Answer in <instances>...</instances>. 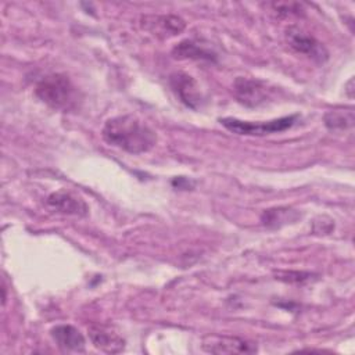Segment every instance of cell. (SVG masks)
Returning a JSON list of instances; mask_svg holds the SVG:
<instances>
[{
    "mask_svg": "<svg viewBox=\"0 0 355 355\" xmlns=\"http://www.w3.org/2000/svg\"><path fill=\"white\" fill-rule=\"evenodd\" d=\"M103 139L129 154H143L157 144V133L132 115L110 118L101 130Z\"/></svg>",
    "mask_w": 355,
    "mask_h": 355,
    "instance_id": "cell-1",
    "label": "cell"
},
{
    "mask_svg": "<svg viewBox=\"0 0 355 355\" xmlns=\"http://www.w3.org/2000/svg\"><path fill=\"white\" fill-rule=\"evenodd\" d=\"M36 97L58 111H73L78 108L80 97L78 89L68 76L61 73H50L43 76L35 89Z\"/></svg>",
    "mask_w": 355,
    "mask_h": 355,
    "instance_id": "cell-2",
    "label": "cell"
},
{
    "mask_svg": "<svg viewBox=\"0 0 355 355\" xmlns=\"http://www.w3.org/2000/svg\"><path fill=\"white\" fill-rule=\"evenodd\" d=\"M298 115H288L276 118L272 121L265 122H248V121H240L237 118H220L219 122L230 132L236 135H245V136H263V135H272L277 132H283L286 129H290Z\"/></svg>",
    "mask_w": 355,
    "mask_h": 355,
    "instance_id": "cell-3",
    "label": "cell"
},
{
    "mask_svg": "<svg viewBox=\"0 0 355 355\" xmlns=\"http://www.w3.org/2000/svg\"><path fill=\"white\" fill-rule=\"evenodd\" d=\"M201 348L209 354H254L258 347L254 341L236 337V336H207L202 340Z\"/></svg>",
    "mask_w": 355,
    "mask_h": 355,
    "instance_id": "cell-4",
    "label": "cell"
},
{
    "mask_svg": "<svg viewBox=\"0 0 355 355\" xmlns=\"http://www.w3.org/2000/svg\"><path fill=\"white\" fill-rule=\"evenodd\" d=\"M286 37L290 47L297 53L304 54L319 64H323L324 61H327L329 51L326 50V47L313 36L304 32L302 29L297 26H291L287 29Z\"/></svg>",
    "mask_w": 355,
    "mask_h": 355,
    "instance_id": "cell-5",
    "label": "cell"
},
{
    "mask_svg": "<svg viewBox=\"0 0 355 355\" xmlns=\"http://www.w3.org/2000/svg\"><path fill=\"white\" fill-rule=\"evenodd\" d=\"M233 93L243 105L258 107L269 98L270 90L262 80L239 76L233 82Z\"/></svg>",
    "mask_w": 355,
    "mask_h": 355,
    "instance_id": "cell-6",
    "label": "cell"
},
{
    "mask_svg": "<svg viewBox=\"0 0 355 355\" xmlns=\"http://www.w3.org/2000/svg\"><path fill=\"white\" fill-rule=\"evenodd\" d=\"M169 86L176 97L189 108L198 110L202 104V94L196 79L184 72H173L169 75Z\"/></svg>",
    "mask_w": 355,
    "mask_h": 355,
    "instance_id": "cell-7",
    "label": "cell"
},
{
    "mask_svg": "<svg viewBox=\"0 0 355 355\" xmlns=\"http://www.w3.org/2000/svg\"><path fill=\"white\" fill-rule=\"evenodd\" d=\"M186 22L178 15H146L141 18V28L158 37H171L179 35Z\"/></svg>",
    "mask_w": 355,
    "mask_h": 355,
    "instance_id": "cell-8",
    "label": "cell"
},
{
    "mask_svg": "<svg viewBox=\"0 0 355 355\" xmlns=\"http://www.w3.org/2000/svg\"><path fill=\"white\" fill-rule=\"evenodd\" d=\"M47 205L53 211L64 215L86 216L89 212V207L85 200L68 190H58L51 193L47 197Z\"/></svg>",
    "mask_w": 355,
    "mask_h": 355,
    "instance_id": "cell-9",
    "label": "cell"
},
{
    "mask_svg": "<svg viewBox=\"0 0 355 355\" xmlns=\"http://www.w3.org/2000/svg\"><path fill=\"white\" fill-rule=\"evenodd\" d=\"M87 331L92 344L105 354H119L125 349V340L108 326L93 324Z\"/></svg>",
    "mask_w": 355,
    "mask_h": 355,
    "instance_id": "cell-10",
    "label": "cell"
},
{
    "mask_svg": "<svg viewBox=\"0 0 355 355\" xmlns=\"http://www.w3.org/2000/svg\"><path fill=\"white\" fill-rule=\"evenodd\" d=\"M50 334L64 352H85V337L76 327L71 324H57L50 330Z\"/></svg>",
    "mask_w": 355,
    "mask_h": 355,
    "instance_id": "cell-11",
    "label": "cell"
},
{
    "mask_svg": "<svg viewBox=\"0 0 355 355\" xmlns=\"http://www.w3.org/2000/svg\"><path fill=\"white\" fill-rule=\"evenodd\" d=\"M301 214L297 209H293L290 207H275L265 209L261 215V222L266 227L277 229L288 223H294L300 219Z\"/></svg>",
    "mask_w": 355,
    "mask_h": 355,
    "instance_id": "cell-12",
    "label": "cell"
},
{
    "mask_svg": "<svg viewBox=\"0 0 355 355\" xmlns=\"http://www.w3.org/2000/svg\"><path fill=\"white\" fill-rule=\"evenodd\" d=\"M172 54L175 58H190V60H205V61H216V54L214 51L207 50L193 40H183L178 46L173 47Z\"/></svg>",
    "mask_w": 355,
    "mask_h": 355,
    "instance_id": "cell-13",
    "label": "cell"
},
{
    "mask_svg": "<svg viewBox=\"0 0 355 355\" xmlns=\"http://www.w3.org/2000/svg\"><path fill=\"white\" fill-rule=\"evenodd\" d=\"M324 126L329 130H347L354 126L355 115L352 108H338L327 111L323 116Z\"/></svg>",
    "mask_w": 355,
    "mask_h": 355,
    "instance_id": "cell-14",
    "label": "cell"
},
{
    "mask_svg": "<svg viewBox=\"0 0 355 355\" xmlns=\"http://www.w3.org/2000/svg\"><path fill=\"white\" fill-rule=\"evenodd\" d=\"M311 272H300V270H280L276 273V279L284 283H291V284H302L306 283L312 279Z\"/></svg>",
    "mask_w": 355,
    "mask_h": 355,
    "instance_id": "cell-15",
    "label": "cell"
},
{
    "mask_svg": "<svg viewBox=\"0 0 355 355\" xmlns=\"http://www.w3.org/2000/svg\"><path fill=\"white\" fill-rule=\"evenodd\" d=\"M272 7L279 15H300L302 12V6L300 3H272Z\"/></svg>",
    "mask_w": 355,
    "mask_h": 355,
    "instance_id": "cell-16",
    "label": "cell"
},
{
    "mask_svg": "<svg viewBox=\"0 0 355 355\" xmlns=\"http://www.w3.org/2000/svg\"><path fill=\"white\" fill-rule=\"evenodd\" d=\"M173 184L176 186V187H179V189H184V190H187L189 187H190V182L187 180V179H184V178H178V179H175L173 180Z\"/></svg>",
    "mask_w": 355,
    "mask_h": 355,
    "instance_id": "cell-17",
    "label": "cell"
}]
</instances>
